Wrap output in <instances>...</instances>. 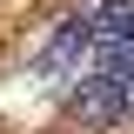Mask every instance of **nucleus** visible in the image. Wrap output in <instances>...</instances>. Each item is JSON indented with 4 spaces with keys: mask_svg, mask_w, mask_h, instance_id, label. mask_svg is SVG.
<instances>
[{
    "mask_svg": "<svg viewBox=\"0 0 134 134\" xmlns=\"http://www.w3.org/2000/svg\"><path fill=\"white\" fill-rule=\"evenodd\" d=\"M67 114L87 121V127H121V121L134 114V87H121L114 74H87V81H74V94H67Z\"/></svg>",
    "mask_w": 134,
    "mask_h": 134,
    "instance_id": "f257e3e1",
    "label": "nucleus"
},
{
    "mask_svg": "<svg viewBox=\"0 0 134 134\" xmlns=\"http://www.w3.org/2000/svg\"><path fill=\"white\" fill-rule=\"evenodd\" d=\"M100 67L114 74L121 87H134V40H107V54H100Z\"/></svg>",
    "mask_w": 134,
    "mask_h": 134,
    "instance_id": "20e7f679",
    "label": "nucleus"
},
{
    "mask_svg": "<svg viewBox=\"0 0 134 134\" xmlns=\"http://www.w3.org/2000/svg\"><path fill=\"white\" fill-rule=\"evenodd\" d=\"M87 27H94L100 47L107 40H134V0H100L94 14H87Z\"/></svg>",
    "mask_w": 134,
    "mask_h": 134,
    "instance_id": "7ed1b4c3",
    "label": "nucleus"
},
{
    "mask_svg": "<svg viewBox=\"0 0 134 134\" xmlns=\"http://www.w3.org/2000/svg\"><path fill=\"white\" fill-rule=\"evenodd\" d=\"M87 47H94V27H87V14H74V20H60V27H54L47 47L34 54V74H67Z\"/></svg>",
    "mask_w": 134,
    "mask_h": 134,
    "instance_id": "f03ea898",
    "label": "nucleus"
}]
</instances>
